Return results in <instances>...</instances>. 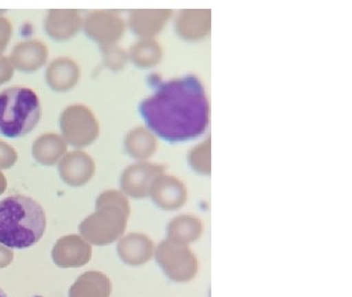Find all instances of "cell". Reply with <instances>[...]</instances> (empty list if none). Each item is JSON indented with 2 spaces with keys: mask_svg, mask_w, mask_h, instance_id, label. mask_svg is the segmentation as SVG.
I'll list each match as a JSON object with an SVG mask.
<instances>
[{
  "mask_svg": "<svg viewBox=\"0 0 352 297\" xmlns=\"http://www.w3.org/2000/svg\"><path fill=\"white\" fill-rule=\"evenodd\" d=\"M14 66L11 64L10 60L6 56H0V85L9 82L14 75Z\"/></svg>",
  "mask_w": 352,
  "mask_h": 297,
  "instance_id": "obj_27",
  "label": "cell"
},
{
  "mask_svg": "<svg viewBox=\"0 0 352 297\" xmlns=\"http://www.w3.org/2000/svg\"><path fill=\"white\" fill-rule=\"evenodd\" d=\"M91 258V245L77 234L62 236L52 250L53 261L60 267H82Z\"/></svg>",
  "mask_w": 352,
  "mask_h": 297,
  "instance_id": "obj_9",
  "label": "cell"
},
{
  "mask_svg": "<svg viewBox=\"0 0 352 297\" xmlns=\"http://www.w3.org/2000/svg\"><path fill=\"white\" fill-rule=\"evenodd\" d=\"M130 58L138 67L148 69L157 65L162 58V47L152 38H144L130 49Z\"/></svg>",
  "mask_w": 352,
  "mask_h": 297,
  "instance_id": "obj_22",
  "label": "cell"
},
{
  "mask_svg": "<svg viewBox=\"0 0 352 297\" xmlns=\"http://www.w3.org/2000/svg\"><path fill=\"white\" fill-rule=\"evenodd\" d=\"M64 141L74 148H84L96 140L99 124L89 108L84 104H72L64 110L60 118Z\"/></svg>",
  "mask_w": 352,
  "mask_h": 297,
  "instance_id": "obj_6",
  "label": "cell"
},
{
  "mask_svg": "<svg viewBox=\"0 0 352 297\" xmlns=\"http://www.w3.org/2000/svg\"><path fill=\"white\" fill-rule=\"evenodd\" d=\"M82 25L80 11L74 9H52L49 11L44 22L47 36L60 42L73 38Z\"/></svg>",
  "mask_w": 352,
  "mask_h": 297,
  "instance_id": "obj_12",
  "label": "cell"
},
{
  "mask_svg": "<svg viewBox=\"0 0 352 297\" xmlns=\"http://www.w3.org/2000/svg\"><path fill=\"white\" fill-rule=\"evenodd\" d=\"M82 25L86 36L102 47L113 45L124 33V20L113 11H94L86 16Z\"/></svg>",
  "mask_w": 352,
  "mask_h": 297,
  "instance_id": "obj_7",
  "label": "cell"
},
{
  "mask_svg": "<svg viewBox=\"0 0 352 297\" xmlns=\"http://www.w3.org/2000/svg\"><path fill=\"white\" fill-rule=\"evenodd\" d=\"M45 228V212L32 198L14 195L0 201V245L27 249L41 240Z\"/></svg>",
  "mask_w": 352,
  "mask_h": 297,
  "instance_id": "obj_2",
  "label": "cell"
},
{
  "mask_svg": "<svg viewBox=\"0 0 352 297\" xmlns=\"http://www.w3.org/2000/svg\"><path fill=\"white\" fill-rule=\"evenodd\" d=\"M6 188H7V179H6L5 175L0 170V195L5 192Z\"/></svg>",
  "mask_w": 352,
  "mask_h": 297,
  "instance_id": "obj_29",
  "label": "cell"
},
{
  "mask_svg": "<svg viewBox=\"0 0 352 297\" xmlns=\"http://www.w3.org/2000/svg\"><path fill=\"white\" fill-rule=\"evenodd\" d=\"M12 258H14L12 252L7 250L3 245H0V267H7Z\"/></svg>",
  "mask_w": 352,
  "mask_h": 297,
  "instance_id": "obj_28",
  "label": "cell"
},
{
  "mask_svg": "<svg viewBox=\"0 0 352 297\" xmlns=\"http://www.w3.org/2000/svg\"><path fill=\"white\" fill-rule=\"evenodd\" d=\"M165 166L154 163L140 162L130 165L121 174V190L133 198H144L150 194L154 179L162 175Z\"/></svg>",
  "mask_w": 352,
  "mask_h": 297,
  "instance_id": "obj_8",
  "label": "cell"
},
{
  "mask_svg": "<svg viewBox=\"0 0 352 297\" xmlns=\"http://www.w3.org/2000/svg\"><path fill=\"white\" fill-rule=\"evenodd\" d=\"M154 254L164 274L174 282H190L197 274V258L187 245L164 240L157 245Z\"/></svg>",
  "mask_w": 352,
  "mask_h": 297,
  "instance_id": "obj_5",
  "label": "cell"
},
{
  "mask_svg": "<svg viewBox=\"0 0 352 297\" xmlns=\"http://www.w3.org/2000/svg\"><path fill=\"white\" fill-rule=\"evenodd\" d=\"M47 47L38 40H28L16 44L10 54L14 69L25 73L38 71L47 60Z\"/></svg>",
  "mask_w": 352,
  "mask_h": 297,
  "instance_id": "obj_13",
  "label": "cell"
},
{
  "mask_svg": "<svg viewBox=\"0 0 352 297\" xmlns=\"http://www.w3.org/2000/svg\"><path fill=\"white\" fill-rule=\"evenodd\" d=\"M188 163L190 168L197 173L209 175L212 170L210 165V139L198 144L188 154Z\"/></svg>",
  "mask_w": 352,
  "mask_h": 297,
  "instance_id": "obj_23",
  "label": "cell"
},
{
  "mask_svg": "<svg viewBox=\"0 0 352 297\" xmlns=\"http://www.w3.org/2000/svg\"><path fill=\"white\" fill-rule=\"evenodd\" d=\"M11 33H12V25L10 21L5 16H0V56L10 41Z\"/></svg>",
  "mask_w": 352,
  "mask_h": 297,
  "instance_id": "obj_26",
  "label": "cell"
},
{
  "mask_svg": "<svg viewBox=\"0 0 352 297\" xmlns=\"http://www.w3.org/2000/svg\"><path fill=\"white\" fill-rule=\"evenodd\" d=\"M41 119V104L32 89L12 86L0 93V135L21 138L36 128Z\"/></svg>",
  "mask_w": 352,
  "mask_h": 297,
  "instance_id": "obj_4",
  "label": "cell"
},
{
  "mask_svg": "<svg viewBox=\"0 0 352 297\" xmlns=\"http://www.w3.org/2000/svg\"><path fill=\"white\" fill-rule=\"evenodd\" d=\"M212 27L210 10H185L176 21V31L186 40H199L206 36Z\"/></svg>",
  "mask_w": 352,
  "mask_h": 297,
  "instance_id": "obj_17",
  "label": "cell"
},
{
  "mask_svg": "<svg viewBox=\"0 0 352 297\" xmlns=\"http://www.w3.org/2000/svg\"><path fill=\"white\" fill-rule=\"evenodd\" d=\"M102 51L104 54V63L113 71H119L122 69L128 60V54L124 52V50L117 47L116 44L102 47Z\"/></svg>",
  "mask_w": 352,
  "mask_h": 297,
  "instance_id": "obj_24",
  "label": "cell"
},
{
  "mask_svg": "<svg viewBox=\"0 0 352 297\" xmlns=\"http://www.w3.org/2000/svg\"><path fill=\"white\" fill-rule=\"evenodd\" d=\"M18 153L12 146L0 141V170H7L16 164Z\"/></svg>",
  "mask_w": 352,
  "mask_h": 297,
  "instance_id": "obj_25",
  "label": "cell"
},
{
  "mask_svg": "<svg viewBox=\"0 0 352 297\" xmlns=\"http://www.w3.org/2000/svg\"><path fill=\"white\" fill-rule=\"evenodd\" d=\"M129 214L126 196L117 190H107L97 198L96 212L80 223V232L93 245H109L124 234Z\"/></svg>",
  "mask_w": 352,
  "mask_h": 297,
  "instance_id": "obj_3",
  "label": "cell"
},
{
  "mask_svg": "<svg viewBox=\"0 0 352 297\" xmlns=\"http://www.w3.org/2000/svg\"><path fill=\"white\" fill-rule=\"evenodd\" d=\"M80 76V66L65 58L53 60L45 72L47 84L55 91H69L76 86Z\"/></svg>",
  "mask_w": 352,
  "mask_h": 297,
  "instance_id": "obj_15",
  "label": "cell"
},
{
  "mask_svg": "<svg viewBox=\"0 0 352 297\" xmlns=\"http://www.w3.org/2000/svg\"><path fill=\"white\" fill-rule=\"evenodd\" d=\"M121 260L129 265H141L152 258L154 245L146 234H130L124 236L117 245Z\"/></svg>",
  "mask_w": 352,
  "mask_h": 297,
  "instance_id": "obj_14",
  "label": "cell"
},
{
  "mask_svg": "<svg viewBox=\"0 0 352 297\" xmlns=\"http://www.w3.org/2000/svg\"><path fill=\"white\" fill-rule=\"evenodd\" d=\"M124 146L130 157L133 159L146 160L155 152L157 141L151 132L142 126H139L126 135Z\"/></svg>",
  "mask_w": 352,
  "mask_h": 297,
  "instance_id": "obj_21",
  "label": "cell"
},
{
  "mask_svg": "<svg viewBox=\"0 0 352 297\" xmlns=\"http://www.w3.org/2000/svg\"><path fill=\"white\" fill-rule=\"evenodd\" d=\"M95 162L86 152L72 151L64 154L58 163L60 179L69 186H82L95 174Z\"/></svg>",
  "mask_w": 352,
  "mask_h": 297,
  "instance_id": "obj_11",
  "label": "cell"
},
{
  "mask_svg": "<svg viewBox=\"0 0 352 297\" xmlns=\"http://www.w3.org/2000/svg\"><path fill=\"white\" fill-rule=\"evenodd\" d=\"M203 223L192 214H181L170 220L168 226V240L179 245H190L201 238Z\"/></svg>",
  "mask_w": 352,
  "mask_h": 297,
  "instance_id": "obj_19",
  "label": "cell"
},
{
  "mask_svg": "<svg viewBox=\"0 0 352 297\" xmlns=\"http://www.w3.org/2000/svg\"><path fill=\"white\" fill-rule=\"evenodd\" d=\"M172 11L161 10H132L130 14L129 25L131 30L143 38H151L162 30L165 22L170 19Z\"/></svg>",
  "mask_w": 352,
  "mask_h": 297,
  "instance_id": "obj_16",
  "label": "cell"
},
{
  "mask_svg": "<svg viewBox=\"0 0 352 297\" xmlns=\"http://www.w3.org/2000/svg\"><path fill=\"white\" fill-rule=\"evenodd\" d=\"M148 129L168 142H183L203 135L209 121V104L203 84L194 75L161 82L139 104Z\"/></svg>",
  "mask_w": 352,
  "mask_h": 297,
  "instance_id": "obj_1",
  "label": "cell"
},
{
  "mask_svg": "<svg viewBox=\"0 0 352 297\" xmlns=\"http://www.w3.org/2000/svg\"><path fill=\"white\" fill-rule=\"evenodd\" d=\"M0 297H8V295L6 294L5 292L0 289Z\"/></svg>",
  "mask_w": 352,
  "mask_h": 297,
  "instance_id": "obj_30",
  "label": "cell"
},
{
  "mask_svg": "<svg viewBox=\"0 0 352 297\" xmlns=\"http://www.w3.org/2000/svg\"><path fill=\"white\" fill-rule=\"evenodd\" d=\"M67 146L63 138L56 133H47L38 138L32 146V155L40 164L54 165L66 153Z\"/></svg>",
  "mask_w": 352,
  "mask_h": 297,
  "instance_id": "obj_20",
  "label": "cell"
},
{
  "mask_svg": "<svg viewBox=\"0 0 352 297\" xmlns=\"http://www.w3.org/2000/svg\"><path fill=\"white\" fill-rule=\"evenodd\" d=\"M148 195L160 208L175 210L186 203L187 190L181 179L162 174L154 179Z\"/></svg>",
  "mask_w": 352,
  "mask_h": 297,
  "instance_id": "obj_10",
  "label": "cell"
},
{
  "mask_svg": "<svg viewBox=\"0 0 352 297\" xmlns=\"http://www.w3.org/2000/svg\"><path fill=\"white\" fill-rule=\"evenodd\" d=\"M111 282L102 272L89 271L77 278L69 289V297H109Z\"/></svg>",
  "mask_w": 352,
  "mask_h": 297,
  "instance_id": "obj_18",
  "label": "cell"
}]
</instances>
